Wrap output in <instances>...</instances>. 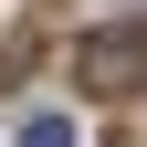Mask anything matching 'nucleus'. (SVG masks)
<instances>
[{
  "label": "nucleus",
  "instance_id": "f257e3e1",
  "mask_svg": "<svg viewBox=\"0 0 147 147\" xmlns=\"http://www.w3.org/2000/svg\"><path fill=\"white\" fill-rule=\"evenodd\" d=\"M74 74H84L95 95H137V84H147V21H105V32H84V42H74Z\"/></svg>",
  "mask_w": 147,
  "mask_h": 147
},
{
  "label": "nucleus",
  "instance_id": "f03ea898",
  "mask_svg": "<svg viewBox=\"0 0 147 147\" xmlns=\"http://www.w3.org/2000/svg\"><path fill=\"white\" fill-rule=\"evenodd\" d=\"M21 147H84V137H74V116H32V126H21Z\"/></svg>",
  "mask_w": 147,
  "mask_h": 147
}]
</instances>
